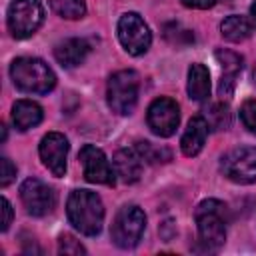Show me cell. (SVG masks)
I'll return each instance as SVG.
<instances>
[{
	"label": "cell",
	"mask_w": 256,
	"mask_h": 256,
	"mask_svg": "<svg viewBox=\"0 0 256 256\" xmlns=\"http://www.w3.org/2000/svg\"><path fill=\"white\" fill-rule=\"evenodd\" d=\"M88 52H90V44L84 38H68L54 48V56L58 64H62L64 68L80 66L86 60Z\"/></svg>",
	"instance_id": "2e32d148"
},
{
	"label": "cell",
	"mask_w": 256,
	"mask_h": 256,
	"mask_svg": "<svg viewBox=\"0 0 256 256\" xmlns=\"http://www.w3.org/2000/svg\"><path fill=\"white\" fill-rule=\"evenodd\" d=\"M20 198L30 216H46L56 206V192L38 178H26L20 186Z\"/></svg>",
	"instance_id": "30bf717a"
},
{
	"label": "cell",
	"mask_w": 256,
	"mask_h": 256,
	"mask_svg": "<svg viewBox=\"0 0 256 256\" xmlns=\"http://www.w3.org/2000/svg\"><path fill=\"white\" fill-rule=\"evenodd\" d=\"M58 252L60 254H86V248L70 234H62L58 238Z\"/></svg>",
	"instance_id": "cb8c5ba5"
},
{
	"label": "cell",
	"mask_w": 256,
	"mask_h": 256,
	"mask_svg": "<svg viewBox=\"0 0 256 256\" xmlns=\"http://www.w3.org/2000/svg\"><path fill=\"white\" fill-rule=\"evenodd\" d=\"M138 88L140 78L134 70H118L110 76L108 88H106V100L112 112L126 116L132 114L138 102Z\"/></svg>",
	"instance_id": "277c9868"
},
{
	"label": "cell",
	"mask_w": 256,
	"mask_h": 256,
	"mask_svg": "<svg viewBox=\"0 0 256 256\" xmlns=\"http://www.w3.org/2000/svg\"><path fill=\"white\" fill-rule=\"evenodd\" d=\"M0 204H2V230L6 232L8 226L12 224V206H10V202L6 198H2Z\"/></svg>",
	"instance_id": "484cf974"
},
{
	"label": "cell",
	"mask_w": 256,
	"mask_h": 256,
	"mask_svg": "<svg viewBox=\"0 0 256 256\" xmlns=\"http://www.w3.org/2000/svg\"><path fill=\"white\" fill-rule=\"evenodd\" d=\"M220 168L226 178L236 184H252L256 182V148L254 146H238L226 152L220 160Z\"/></svg>",
	"instance_id": "ba28073f"
},
{
	"label": "cell",
	"mask_w": 256,
	"mask_h": 256,
	"mask_svg": "<svg viewBox=\"0 0 256 256\" xmlns=\"http://www.w3.org/2000/svg\"><path fill=\"white\" fill-rule=\"evenodd\" d=\"M184 6L188 8H198V10H206V8H212L216 4V0H182Z\"/></svg>",
	"instance_id": "4316f807"
},
{
	"label": "cell",
	"mask_w": 256,
	"mask_h": 256,
	"mask_svg": "<svg viewBox=\"0 0 256 256\" xmlns=\"http://www.w3.org/2000/svg\"><path fill=\"white\" fill-rule=\"evenodd\" d=\"M8 30L14 38L22 40L32 36L44 22V8L40 0H12L8 6Z\"/></svg>",
	"instance_id": "5b68a950"
},
{
	"label": "cell",
	"mask_w": 256,
	"mask_h": 256,
	"mask_svg": "<svg viewBox=\"0 0 256 256\" xmlns=\"http://www.w3.org/2000/svg\"><path fill=\"white\" fill-rule=\"evenodd\" d=\"M10 76L16 88L28 94H48L56 86V74L52 68L32 56H22L16 58L10 66Z\"/></svg>",
	"instance_id": "3957f363"
},
{
	"label": "cell",
	"mask_w": 256,
	"mask_h": 256,
	"mask_svg": "<svg viewBox=\"0 0 256 256\" xmlns=\"http://www.w3.org/2000/svg\"><path fill=\"white\" fill-rule=\"evenodd\" d=\"M216 60L222 68V78H220V84H218V92L220 96H230L232 90H234V84H236V78L242 70V56L232 52V50H218L216 52Z\"/></svg>",
	"instance_id": "5bb4252c"
},
{
	"label": "cell",
	"mask_w": 256,
	"mask_h": 256,
	"mask_svg": "<svg viewBox=\"0 0 256 256\" xmlns=\"http://www.w3.org/2000/svg\"><path fill=\"white\" fill-rule=\"evenodd\" d=\"M208 122L204 116H194L190 118L182 138H180V148L184 152V156H196L200 154V150L204 148L206 136H208Z\"/></svg>",
	"instance_id": "9a60e30c"
},
{
	"label": "cell",
	"mask_w": 256,
	"mask_h": 256,
	"mask_svg": "<svg viewBox=\"0 0 256 256\" xmlns=\"http://www.w3.org/2000/svg\"><path fill=\"white\" fill-rule=\"evenodd\" d=\"M252 78H254V84H256V66H254V72H252Z\"/></svg>",
	"instance_id": "f1b7e54d"
},
{
	"label": "cell",
	"mask_w": 256,
	"mask_h": 256,
	"mask_svg": "<svg viewBox=\"0 0 256 256\" xmlns=\"http://www.w3.org/2000/svg\"><path fill=\"white\" fill-rule=\"evenodd\" d=\"M12 122L20 132H26L42 122V108L32 100H18L12 106Z\"/></svg>",
	"instance_id": "ac0fdd59"
},
{
	"label": "cell",
	"mask_w": 256,
	"mask_h": 256,
	"mask_svg": "<svg viewBox=\"0 0 256 256\" xmlns=\"http://www.w3.org/2000/svg\"><path fill=\"white\" fill-rule=\"evenodd\" d=\"M146 122H148V128L160 136V138H168L176 132L178 128V122H180V108L178 104L172 100V98H166V96H160L156 98L150 106H148V112H146Z\"/></svg>",
	"instance_id": "9c48e42d"
},
{
	"label": "cell",
	"mask_w": 256,
	"mask_h": 256,
	"mask_svg": "<svg viewBox=\"0 0 256 256\" xmlns=\"http://www.w3.org/2000/svg\"><path fill=\"white\" fill-rule=\"evenodd\" d=\"M50 6H52V10H54L58 16L68 18V20L82 18L84 12H86L84 0H50Z\"/></svg>",
	"instance_id": "44dd1931"
},
{
	"label": "cell",
	"mask_w": 256,
	"mask_h": 256,
	"mask_svg": "<svg viewBox=\"0 0 256 256\" xmlns=\"http://www.w3.org/2000/svg\"><path fill=\"white\" fill-rule=\"evenodd\" d=\"M146 228V216L142 212V208L138 206H124L118 210V214L114 216L112 228H110V236L114 240V244L118 248H134Z\"/></svg>",
	"instance_id": "8992f818"
},
{
	"label": "cell",
	"mask_w": 256,
	"mask_h": 256,
	"mask_svg": "<svg viewBox=\"0 0 256 256\" xmlns=\"http://www.w3.org/2000/svg\"><path fill=\"white\" fill-rule=\"evenodd\" d=\"M220 32L228 42H242L252 34V26L244 16L232 14L220 24Z\"/></svg>",
	"instance_id": "d6986e66"
},
{
	"label": "cell",
	"mask_w": 256,
	"mask_h": 256,
	"mask_svg": "<svg viewBox=\"0 0 256 256\" xmlns=\"http://www.w3.org/2000/svg\"><path fill=\"white\" fill-rule=\"evenodd\" d=\"M188 96L196 102H206L210 96V72L204 64L196 62L188 68Z\"/></svg>",
	"instance_id": "e0dca14e"
},
{
	"label": "cell",
	"mask_w": 256,
	"mask_h": 256,
	"mask_svg": "<svg viewBox=\"0 0 256 256\" xmlns=\"http://www.w3.org/2000/svg\"><path fill=\"white\" fill-rule=\"evenodd\" d=\"M80 164H82V172H84V178L92 184H104V186H114V176L116 172L112 170L106 154L92 146V144H84L80 148Z\"/></svg>",
	"instance_id": "8fae6325"
},
{
	"label": "cell",
	"mask_w": 256,
	"mask_h": 256,
	"mask_svg": "<svg viewBox=\"0 0 256 256\" xmlns=\"http://www.w3.org/2000/svg\"><path fill=\"white\" fill-rule=\"evenodd\" d=\"M198 246L200 252H216L226 242V206L220 200L208 198L196 208Z\"/></svg>",
	"instance_id": "6da1fadb"
},
{
	"label": "cell",
	"mask_w": 256,
	"mask_h": 256,
	"mask_svg": "<svg viewBox=\"0 0 256 256\" xmlns=\"http://www.w3.org/2000/svg\"><path fill=\"white\" fill-rule=\"evenodd\" d=\"M0 166H2V174H0V186L6 188L14 178H16V166L10 162V158H0Z\"/></svg>",
	"instance_id": "d4e9b609"
},
{
	"label": "cell",
	"mask_w": 256,
	"mask_h": 256,
	"mask_svg": "<svg viewBox=\"0 0 256 256\" xmlns=\"http://www.w3.org/2000/svg\"><path fill=\"white\" fill-rule=\"evenodd\" d=\"M70 224L84 236H96L104 224V204L96 192L74 190L66 202Z\"/></svg>",
	"instance_id": "7a4b0ae2"
},
{
	"label": "cell",
	"mask_w": 256,
	"mask_h": 256,
	"mask_svg": "<svg viewBox=\"0 0 256 256\" xmlns=\"http://www.w3.org/2000/svg\"><path fill=\"white\" fill-rule=\"evenodd\" d=\"M118 40L128 54L142 56L152 44V32L140 14L126 12L118 20Z\"/></svg>",
	"instance_id": "52a82bcc"
},
{
	"label": "cell",
	"mask_w": 256,
	"mask_h": 256,
	"mask_svg": "<svg viewBox=\"0 0 256 256\" xmlns=\"http://www.w3.org/2000/svg\"><path fill=\"white\" fill-rule=\"evenodd\" d=\"M240 120L248 128V132L256 136V100H246L240 106Z\"/></svg>",
	"instance_id": "603a6c76"
},
{
	"label": "cell",
	"mask_w": 256,
	"mask_h": 256,
	"mask_svg": "<svg viewBox=\"0 0 256 256\" xmlns=\"http://www.w3.org/2000/svg\"><path fill=\"white\" fill-rule=\"evenodd\" d=\"M112 164H114L116 176L122 182H126V184H134L142 176V164H144V160H142V156L138 154L136 148H120L114 154Z\"/></svg>",
	"instance_id": "4fadbf2b"
},
{
	"label": "cell",
	"mask_w": 256,
	"mask_h": 256,
	"mask_svg": "<svg viewBox=\"0 0 256 256\" xmlns=\"http://www.w3.org/2000/svg\"><path fill=\"white\" fill-rule=\"evenodd\" d=\"M210 130H226L230 126V108L224 102L210 104V108L204 114Z\"/></svg>",
	"instance_id": "ffe728a7"
},
{
	"label": "cell",
	"mask_w": 256,
	"mask_h": 256,
	"mask_svg": "<svg viewBox=\"0 0 256 256\" xmlns=\"http://www.w3.org/2000/svg\"><path fill=\"white\" fill-rule=\"evenodd\" d=\"M134 148L138 150V154L142 156V160L148 162V164H158V162H168L170 160V152L166 148H156L152 142L140 140V142H136Z\"/></svg>",
	"instance_id": "7402d4cb"
},
{
	"label": "cell",
	"mask_w": 256,
	"mask_h": 256,
	"mask_svg": "<svg viewBox=\"0 0 256 256\" xmlns=\"http://www.w3.org/2000/svg\"><path fill=\"white\" fill-rule=\"evenodd\" d=\"M68 140L60 132H48L40 140V160L42 164L54 174V176H64L66 174V158H68Z\"/></svg>",
	"instance_id": "7c38bea8"
},
{
	"label": "cell",
	"mask_w": 256,
	"mask_h": 256,
	"mask_svg": "<svg viewBox=\"0 0 256 256\" xmlns=\"http://www.w3.org/2000/svg\"><path fill=\"white\" fill-rule=\"evenodd\" d=\"M250 20H252V24L256 26V0H254L252 6H250Z\"/></svg>",
	"instance_id": "83f0119b"
}]
</instances>
